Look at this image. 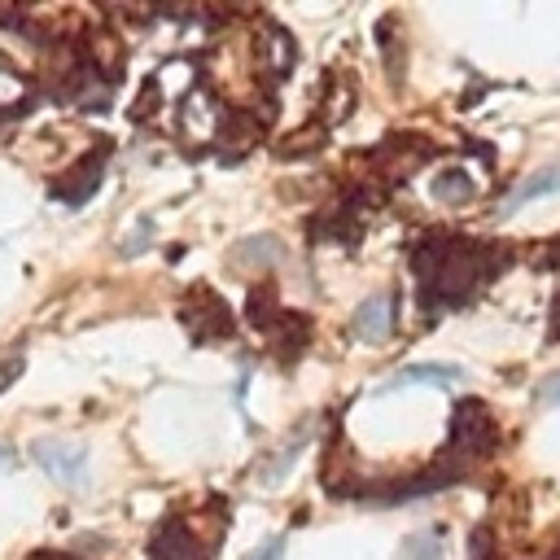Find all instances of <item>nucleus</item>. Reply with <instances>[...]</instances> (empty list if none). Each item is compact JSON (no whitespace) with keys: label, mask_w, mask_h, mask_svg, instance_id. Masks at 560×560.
Here are the masks:
<instances>
[{"label":"nucleus","mask_w":560,"mask_h":560,"mask_svg":"<svg viewBox=\"0 0 560 560\" xmlns=\"http://www.w3.org/2000/svg\"><path fill=\"white\" fill-rule=\"evenodd\" d=\"M35 464H44L52 477H61V481H79L83 477V455L79 451H70L66 442H39L35 451Z\"/></svg>","instance_id":"obj_1"},{"label":"nucleus","mask_w":560,"mask_h":560,"mask_svg":"<svg viewBox=\"0 0 560 560\" xmlns=\"http://www.w3.org/2000/svg\"><path fill=\"white\" fill-rule=\"evenodd\" d=\"M354 332L368 337V341H381V337L389 332V298H385V293L368 298V302L354 311Z\"/></svg>","instance_id":"obj_2"},{"label":"nucleus","mask_w":560,"mask_h":560,"mask_svg":"<svg viewBox=\"0 0 560 560\" xmlns=\"http://www.w3.org/2000/svg\"><path fill=\"white\" fill-rule=\"evenodd\" d=\"M542 192H560V166H551V171H538L534 179L516 184V188L508 192L503 210H512V206H521V201H534V197H542Z\"/></svg>","instance_id":"obj_3"},{"label":"nucleus","mask_w":560,"mask_h":560,"mask_svg":"<svg viewBox=\"0 0 560 560\" xmlns=\"http://www.w3.org/2000/svg\"><path fill=\"white\" fill-rule=\"evenodd\" d=\"M433 197L438 201H468L472 197V179L464 171H446V175L433 179Z\"/></svg>","instance_id":"obj_4"},{"label":"nucleus","mask_w":560,"mask_h":560,"mask_svg":"<svg viewBox=\"0 0 560 560\" xmlns=\"http://www.w3.org/2000/svg\"><path fill=\"white\" fill-rule=\"evenodd\" d=\"M459 372L451 368V363H416V368H402L398 376H394V385H402V381H455Z\"/></svg>","instance_id":"obj_5"},{"label":"nucleus","mask_w":560,"mask_h":560,"mask_svg":"<svg viewBox=\"0 0 560 560\" xmlns=\"http://www.w3.org/2000/svg\"><path fill=\"white\" fill-rule=\"evenodd\" d=\"M18 372H22V354H9V359L0 363V389H4V385H9Z\"/></svg>","instance_id":"obj_6"},{"label":"nucleus","mask_w":560,"mask_h":560,"mask_svg":"<svg viewBox=\"0 0 560 560\" xmlns=\"http://www.w3.org/2000/svg\"><path fill=\"white\" fill-rule=\"evenodd\" d=\"M542 402H560V376H551V381L542 385Z\"/></svg>","instance_id":"obj_7"}]
</instances>
